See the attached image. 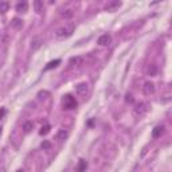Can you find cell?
Masks as SVG:
<instances>
[{"mask_svg":"<svg viewBox=\"0 0 172 172\" xmlns=\"http://www.w3.org/2000/svg\"><path fill=\"white\" fill-rule=\"evenodd\" d=\"M148 110H149V105H148L147 102H139L133 108V116L134 117H143L148 113Z\"/></svg>","mask_w":172,"mask_h":172,"instance_id":"7a4b0ae2","label":"cell"},{"mask_svg":"<svg viewBox=\"0 0 172 172\" xmlns=\"http://www.w3.org/2000/svg\"><path fill=\"white\" fill-rule=\"evenodd\" d=\"M54 1H55V0H50V3H54Z\"/></svg>","mask_w":172,"mask_h":172,"instance_id":"d4e9b609","label":"cell"},{"mask_svg":"<svg viewBox=\"0 0 172 172\" xmlns=\"http://www.w3.org/2000/svg\"><path fill=\"white\" fill-rule=\"evenodd\" d=\"M125 101L129 102V104H132V102H133V97H132V94H127V95H125Z\"/></svg>","mask_w":172,"mask_h":172,"instance_id":"603a6c76","label":"cell"},{"mask_svg":"<svg viewBox=\"0 0 172 172\" xmlns=\"http://www.w3.org/2000/svg\"><path fill=\"white\" fill-rule=\"evenodd\" d=\"M86 168H88V163L85 162V160H81L77 169H78V171H84V169H86Z\"/></svg>","mask_w":172,"mask_h":172,"instance_id":"44dd1931","label":"cell"},{"mask_svg":"<svg viewBox=\"0 0 172 172\" xmlns=\"http://www.w3.org/2000/svg\"><path fill=\"white\" fill-rule=\"evenodd\" d=\"M164 130H165V128L163 127V125H157V127L152 130V137H153V139H157V137H160L164 133Z\"/></svg>","mask_w":172,"mask_h":172,"instance_id":"9c48e42d","label":"cell"},{"mask_svg":"<svg viewBox=\"0 0 172 172\" xmlns=\"http://www.w3.org/2000/svg\"><path fill=\"white\" fill-rule=\"evenodd\" d=\"M120 6H121V3H120L118 0H114V1H112L110 4H108V6H106V11H110V12H113V11L117 10Z\"/></svg>","mask_w":172,"mask_h":172,"instance_id":"4fadbf2b","label":"cell"},{"mask_svg":"<svg viewBox=\"0 0 172 172\" xmlns=\"http://www.w3.org/2000/svg\"><path fill=\"white\" fill-rule=\"evenodd\" d=\"M8 10H10L8 1H0V12H1V14H6Z\"/></svg>","mask_w":172,"mask_h":172,"instance_id":"e0dca14e","label":"cell"},{"mask_svg":"<svg viewBox=\"0 0 172 172\" xmlns=\"http://www.w3.org/2000/svg\"><path fill=\"white\" fill-rule=\"evenodd\" d=\"M4 116H6V109H4V108H0V120L3 118Z\"/></svg>","mask_w":172,"mask_h":172,"instance_id":"cb8c5ba5","label":"cell"},{"mask_svg":"<svg viewBox=\"0 0 172 172\" xmlns=\"http://www.w3.org/2000/svg\"><path fill=\"white\" fill-rule=\"evenodd\" d=\"M11 27L15 28V30H20V28L23 27V20L19 18H14L12 22H11Z\"/></svg>","mask_w":172,"mask_h":172,"instance_id":"7c38bea8","label":"cell"},{"mask_svg":"<svg viewBox=\"0 0 172 172\" xmlns=\"http://www.w3.org/2000/svg\"><path fill=\"white\" fill-rule=\"evenodd\" d=\"M143 93H144L145 95H151L155 93V84L151 81H148L144 84V86H143Z\"/></svg>","mask_w":172,"mask_h":172,"instance_id":"5b68a950","label":"cell"},{"mask_svg":"<svg viewBox=\"0 0 172 172\" xmlns=\"http://www.w3.org/2000/svg\"><path fill=\"white\" fill-rule=\"evenodd\" d=\"M32 128H34V124L31 123V121H26L24 124H23V130H24L26 133H28V132H31Z\"/></svg>","mask_w":172,"mask_h":172,"instance_id":"ac0fdd59","label":"cell"},{"mask_svg":"<svg viewBox=\"0 0 172 172\" xmlns=\"http://www.w3.org/2000/svg\"><path fill=\"white\" fill-rule=\"evenodd\" d=\"M62 106L66 110H70V109H75L77 108V101L71 94H66L62 97Z\"/></svg>","mask_w":172,"mask_h":172,"instance_id":"3957f363","label":"cell"},{"mask_svg":"<svg viewBox=\"0 0 172 172\" xmlns=\"http://www.w3.org/2000/svg\"><path fill=\"white\" fill-rule=\"evenodd\" d=\"M61 63V59H55V61H51V62H49L47 63V66L45 67V70H51V69H54V67H56L58 65Z\"/></svg>","mask_w":172,"mask_h":172,"instance_id":"9a60e30c","label":"cell"},{"mask_svg":"<svg viewBox=\"0 0 172 172\" xmlns=\"http://www.w3.org/2000/svg\"><path fill=\"white\" fill-rule=\"evenodd\" d=\"M147 71H148V75L155 77V75H156V73H157V67H156V65H155V63H151L149 66H148Z\"/></svg>","mask_w":172,"mask_h":172,"instance_id":"5bb4252c","label":"cell"},{"mask_svg":"<svg viewBox=\"0 0 172 172\" xmlns=\"http://www.w3.org/2000/svg\"><path fill=\"white\" fill-rule=\"evenodd\" d=\"M75 91H77L78 95H81V97H86L89 93V85L86 82H81V84H78L75 86Z\"/></svg>","mask_w":172,"mask_h":172,"instance_id":"277c9868","label":"cell"},{"mask_svg":"<svg viewBox=\"0 0 172 172\" xmlns=\"http://www.w3.org/2000/svg\"><path fill=\"white\" fill-rule=\"evenodd\" d=\"M110 42H112V36L109 35V34L101 35L98 38V40H97V43H98L100 46H108V45H110Z\"/></svg>","mask_w":172,"mask_h":172,"instance_id":"8992f818","label":"cell"},{"mask_svg":"<svg viewBox=\"0 0 172 172\" xmlns=\"http://www.w3.org/2000/svg\"><path fill=\"white\" fill-rule=\"evenodd\" d=\"M73 16H74V11L73 10H63V11H62V18L71 19Z\"/></svg>","mask_w":172,"mask_h":172,"instance_id":"2e32d148","label":"cell"},{"mask_svg":"<svg viewBox=\"0 0 172 172\" xmlns=\"http://www.w3.org/2000/svg\"><path fill=\"white\" fill-rule=\"evenodd\" d=\"M50 148H51V143L47 141V140L43 141V143H42V149H43V151H49Z\"/></svg>","mask_w":172,"mask_h":172,"instance_id":"7402d4cb","label":"cell"},{"mask_svg":"<svg viewBox=\"0 0 172 172\" xmlns=\"http://www.w3.org/2000/svg\"><path fill=\"white\" fill-rule=\"evenodd\" d=\"M28 10V4L26 0H20L18 4H16V11L18 12H27Z\"/></svg>","mask_w":172,"mask_h":172,"instance_id":"8fae6325","label":"cell"},{"mask_svg":"<svg viewBox=\"0 0 172 172\" xmlns=\"http://www.w3.org/2000/svg\"><path fill=\"white\" fill-rule=\"evenodd\" d=\"M74 28H75V24H74V23H67V24L62 26V27L56 28L55 32H54V34H55V38L56 39H66V38H69V36L73 35Z\"/></svg>","mask_w":172,"mask_h":172,"instance_id":"6da1fadb","label":"cell"},{"mask_svg":"<svg viewBox=\"0 0 172 172\" xmlns=\"http://www.w3.org/2000/svg\"><path fill=\"white\" fill-rule=\"evenodd\" d=\"M67 137H69V132H67L66 129H59L58 130V133H56V140L59 141V143H63Z\"/></svg>","mask_w":172,"mask_h":172,"instance_id":"ba28073f","label":"cell"},{"mask_svg":"<svg viewBox=\"0 0 172 172\" xmlns=\"http://www.w3.org/2000/svg\"><path fill=\"white\" fill-rule=\"evenodd\" d=\"M34 10H35L36 14H42L43 10H45L43 0H34Z\"/></svg>","mask_w":172,"mask_h":172,"instance_id":"30bf717a","label":"cell"},{"mask_svg":"<svg viewBox=\"0 0 172 172\" xmlns=\"http://www.w3.org/2000/svg\"><path fill=\"white\" fill-rule=\"evenodd\" d=\"M0 134H1V129H0Z\"/></svg>","mask_w":172,"mask_h":172,"instance_id":"484cf974","label":"cell"},{"mask_svg":"<svg viewBox=\"0 0 172 172\" xmlns=\"http://www.w3.org/2000/svg\"><path fill=\"white\" fill-rule=\"evenodd\" d=\"M43 43V39L40 38V36H35V38L31 40V50L32 51H35V50H38L40 46H42Z\"/></svg>","mask_w":172,"mask_h":172,"instance_id":"52a82bcc","label":"cell"},{"mask_svg":"<svg viewBox=\"0 0 172 172\" xmlns=\"http://www.w3.org/2000/svg\"><path fill=\"white\" fill-rule=\"evenodd\" d=\"M50 129H51V127H50L49 124H46V125L42 127V129L39 130V133H40V136H46V134L50 133Z\"/></svg>","mask_w":172,"mask_h":172,"instance_id":"d6986e66","label":"cell"},{"mask_svg":"<svg viewBox=\"0 0 172 172\" xmlns=\"http://www.w3.org/2000/svg\"><path fill=\"white\" fill-rule=\"evenodd\" d=\"M70 63L73 65V66H79V65H82V58H81V56H75V58H71V59H70Z\"/></svg>","mask_w":172,"mask_h":172,"instance_id":"ffe728a7","label":"cell"}]
</instances>
